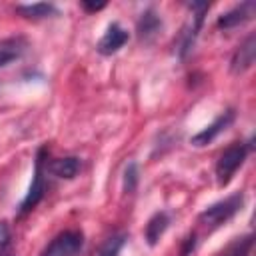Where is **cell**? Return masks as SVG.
<instances>
[{
	"instance_id": "16",
	"label": "cell",
	"mask_w": 256,
	"mask_h": 256,
	"mask_svg": "<svg viewBox=\"0 0 256 256\" xmlns=\"http://www.w3.org/2000/svg\"><path fill=\"white\" fill-rule=\"evenodd\" d=\"M138 182H140V170H138V164H136V162H128L126 168H124V178H122L124 194H134L136 188H138Z\"/></svg>"
},
{
	"instance_id": "19",
	"label": "cell",
	"mask_w": 256,
	"mask_h": 256,
	"mask_svg": "<svg viewBox=\"0 0 256 256\" xmlns=\"http://www.w3.org/2000/svg\"><path fill=\"white\" fill-rule=\"evenodd\" d=\"M194 246H196V234L192 232V234L186 238V242H184V248H182V256H188V252H192V250H194Z\"/></svg>"
},
{
	"instance_id": "15",
	"label": "cell",
	"mask_w": 256,
	"mask_h": 256,
	"mask_svg": "<svg viewBox=\"0 0 256 256\" xmlns=\"http://www.w3.org/2000/svg\"><path fill=\"white\" fill-rule=\"evenodd\" d=\"M126 240H128V234H124V232L122 234H114V236L106 238L100 244V248L94 252V256H118L120 250L124 248Z\"/></svg>"
},
{
	"instance_id": "12",
	"label": "cell",
	"mask_w": 256,
	"mask_h": 256,
	"mask_svg": "<svg viewBox=\"0 0 256 256\" xmlns=\"http://www.w3.org/2000/svg\"><path fill=\"white\" fill-rule=\"evenodd\" d=\"M82 168V162L80 158L76 156H66V158H58V160H52L48 164V170L56 176V178H62V180H72L78 176Z\"/></svg>"
},
{
	"instance_id": "3",
	"label": "cell",
	"mask_w": 256,
	"mask_h": 256,
	"mask_svg": "<svg viewBox=\"0 0 256 256\" xmlns=\"http://www.w3.org/2000/svg\"><path fill=\"white\" fill-rule=\"evenodd\" d=\"M46 146H42L36 154V162H34V176H32V184H30V190L28 194L24 196L22 204H20V216L28 214L30 210H34L38 206V202L44 198L46 194V182H44V160H46Z\"/></svg>"
},
{
	"instance_id": "18",
	"label": "cell",
	"mask_w": 256,
	"mask_h": 256,
	"mask_svg": "<svg viewBox=\"0 0 256 256\" xmlns=\"http://www.w3.org/2000/svg\"><path fill=\"white\" fill-rule=\"evenodd\" d=\"M80 6H82L86 12H98V10L106 8V2H88V0H82Z\"/></svg>"
},
{
	"instance_id": "13",
	"label": "cell",
	"mask_w": 256,
	"mask_h": 256,
	"mask_svg": "<svg viewBox=\"0 0 256 256\" xmlns=\"http://www.w3.org/2000/svg\"><path fill=\"white\" fill-rule=\"evenodd\" d=\"M16 12L24 18L30 20H42V18H52L58 14V8L48 2H34V4H20L16 6Z\"/></svg>"
},
{
	"instance_id": "2",
	"label": "cell",
	"mask_w": 256,
	"mask_h": 256,
	"mask_svg": "<svg viewBox=\"0 0 256 256\" xmlns=\"http://www.w3.org/2000/svg\"><path fill=\"white\" fill-rule=\"evenodd\" d=\"M242 206H244V194L238 192V194H232V196H228V198H224V200L204 208L200 212L198 220L206 228H218L224 222H228L232 216H236L242 210Z\"/></svg>"
},
{
	"instance_id": "6",
	"label": "cell",
	"mask_w": 256,
	"mask_h": 256,
	"mask_svg": "<svg viewBox=\"0 0 256 256\" xmlns=\"http://www.w3.org/2000/svg\"><path fill=\"white\" fill-rule=\"evenodd\" d=\"M254 12H256V2L254 0H246V2H242L238 6H234L232 10L220 14L216 26L220 30H232L236 26H242V24L250 22L252 16H254Z\"/></svg>"
},
{
	"instance_id": "5",
	"label": "cell",
	"mask_w": 256,
	"mask_h": 256,
	"mask_svg": "<svg viewBox=\"0 0 256 256\" xmlns=\"http://www.w3.org/2000/svg\"><path fill=\"white\" fill-rule=\"evenodd\" d=\"M234 118H236V112L234 110H226L224 114H220L210 126H206L202 132H198V134H194L192 138H190V144L192 146H196V148H202V146H208L210 142H214L224 130H228L230 126H232V122H234Z\"/></svg>"
},
{
	"instance_id": "4",
	"label": "cell",
	"mask_w": 256,
	"mask_h": 256,
	"mask_svg": "<svg viewBox=\"0 0 256 256\" xmlns=\"http://www.w3.org/2000/svg\"><path fill=\"white\" fill-rule=\"evenodd\" d=\"M84 244V236L76 230H66L58 234L42 252V256H78Z\"/></svg>"
},
{
	"instance_id": "8",
	"label": "cell",
	"mask_w": 256,
	"mask_h": 256,
	"mask_svg": "<svg viewBox=\"0 0 256 256\" xmlns=\"http://www.w3.org/2000/svg\"><path fill=\"white\" fill-rule=\"evenodd\" d=\"M126 42H128V32H126L118 22H112V24L106 28L104 36L100 38L96 50H98L102 56H112V54H116Z\"/></svg>"
},
{
	"instance_id": "14",
	"label": "cell",
	"mask_w": 256,
	"mask_h": 256,
	"mask_svg": "<svg viewBox=\"0 0 256 256\" xmlns=\"http://www.w3.org/2000/svg\"><path fill=\"white\" fill-rule=\"evenodd\" d=\"M252 244H254V236H252V234H246V236L234 238V240H232L228 246H224L216 256H250Z\"/></svg>"
},
{
	"instance_id": "20",
	"label": "cell",
	"mask_w": 256,
	"mask_h": 256,
	"mask_svg": "<svg viewBox=\"0 0 256 256\" xmlns=\"http://www.w3.org/2000/svg\"><path fill=\"white\" fill-rule=\"evenodd\" d=\"M0 256H10V254H8V252H6V254H0Z\"/></svg>"
},
{
	"instance_id": "1",
	"label": "cell",
	"mask_w": 256,
	"mask_h": 256,
	"mask_svg": "<svg viewBox=\"0 0 256 256\" xmlns=\"http://www.w3.org/2000/svg\"><path fill=\"white\" fill-rule=\"evenodd\" d=\"M252 148H254L252 140H250L248 146L242 144V142H236V144L228 146V148L220 154V158H218V162H216V182H218L220 188H224V186L230 184L232 176H234L236 170L244 164V160H246V156H248V152H250Z\"/></svg>"
},
{
	"instance_id": "17",
	"label": "cell",
	"mask_w": 256,
	"mask_h": 256,
	"mask_svg": "<svg viewBox=\"0 0 256 256\" xmlns=\"http://www.w3.org/2000/svg\"><path fill=\"white\" fill-rule=\"evenodd\" d=\"M12 242V232L8 222H0V254H6Z\"/></svg>"
},
{
	"instance_id": "10",
	"label": "cell",
	"mask_w": 256,
	"mask_h": 256,
	"mask_svg": "<svg viewBox=\"0 0 256 256\" xmlns=\"http://www.w3.org/2000/svg\"><path fill=\"white\" fill-rule=\"evenodd\" d=\"M160 30H162V20H160L158 12L154 8L144 10L138 18V24H136V32H138L140 42H152Z\"/></svg>"
},
{
	"instance_id": "11",
	"label": "cell",
	"mask_w": 256,
	"mask_h": 256,
	"mask_svg": "<svg viewBox=\"0 0 256 256\" xmlns=\"http://www.w3.org/2000/svg\"><path fill=\"white\" fill-rule=\"evenodd\" d=\"M168 226H170V214L164 212V210L162 212H156L148 220L146 230H144V238H146L148 246H156L160 242V238L164 236V232L168 230Z\"/></svg>"
},
{
	"instance_id": "9",
	"label": "cell",
	"mask_w": 256,
	"mask_h": 256,
	"mask_svg": "<svg viewBox=\"0 0 256 256\" xmlns=\"http://www.w3.org/2000/svg\"><path fill=\"white\" fill-rule=\"evenodd\" d=\"M28 48V40L24 36H12L0 40V70L20 60Z\"/></svg>"
},
{
	"instance_id": "7",
	"label": "cell",
	"mask_w": 256,
	"mask_h": 256,
	"mask_svg": "<svg viewBox=\"0 0 256 256\" xmlns=\"http://www.w3.org/2000/svg\"><path fill=\"white\" fill-rule=\"evenodd\" d=\"M256 58V36L250 34L234 52L232 60H230V72L232 74H244L246 70L252 68Z\"/></svg>"
}]
</instances>
